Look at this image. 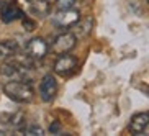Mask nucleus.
I'll return each instance as SVG.
<instances>
[{
	"label": "nucleus",
	"instance_id": "obj_1",
	"mask_svg": "<svg viewBox=\"0 0 149 136\" xmlns=\"http://www.w3.org/2000/svg\"><path fill=\"white\" fill-rule=\"evenodd\" d=\"M3 92L5 95L12 98V100L18 102V103H30L35 97V90L26 80H8L3 84Z\"/></svg>",
	"mask_w": 149,
	"mask_h": 136
},
{
	"label": "nucleus",
	"instance_id": "obj_2",
	"mask_svg": "<svg viewBox=\"0 0 149 136\" xmlns=\"http://www.w3.org/2000/svg\"><path fill=\"white\" fill-rule=\"evenodd\" d=\"M79 66L77 57L72 54L66 53V54H59V57L54 62V72L61 77H69L70 74H74L75 69Z\"/></svg>",
	"mask_w": 149,
	"mask_h": 136
},
{
	"label": "nucleus",
	"instance_id": "obj_3",
	"mask_svg": "<svg viewBox=\"0 0 149 136\" xmlns=\"http://www.w3.org/2000/svg\"><path fill=\"white\" fill-rule=\"evenodd\" d=\"M77 44V38L74 36V33L70 31H66V33H61L54 38L53 44H51V51L54 54H66V53H70L72 49L75 48Z\"/></svg>",
	"mask_w": 149,
	"mask_h": 136
},
{
	"label": "nucleus",
	"instance_id": "obj_4",
	"mask_svg": "<svg viewBox=\"0 0 149 136\" xmlns=\"http://www.w3.org/2000/svg\"><path fill=\"white\" fill-rule=\"evenodd\" d=\"M57 95V80L53 74H46L40 82V97L41 100L49 103Z\"/></svg>",
	"mask_w": 149,
	"mask_h": 136
},
{
	"label": "nucleus",
	"instance_id": "obj_5",
	"mask_svg": "<svg viewBox=\"0 0 149 136\" xmlns=\"http://www.w3.org/2000/svg\"><path fill=\"white\" fill-rule=\"evenodd\" d=\"M79 18H80V13L79 10L75 8L57 10V13L53 17V25L57 28H70Z\"/></svg>",
	"mask_w": 149,
	"mask_h": 136
},
{
	"label": "nucleus",
	"instance_id": "obj_6",
	"mask_svg": "<svg viewBox=\"0 0 149 136\" xmlns=\"http://www.w3.org/2000/svg\"><path fill=\"white\" fill-rule=\"evenodd\" d=\"M48 51H49V46L44 38L35 36V38L26 41V54L31 59H43V57H46Z\"/></svg>",
	"mask_w": 149,
	"mask_h": 136
},
{
	"label": "nucleus",
	"instance_id": "obj_7",
	"mask_svg": "<svg viewBox=\"0 0 149 136\" xmlns=\"http://www.w3.org/2000/svg\"><path fill=\"white\" fill-rule=\"evenodd\" d=\"M22 17H23V10L13 2H5L0 7V20L3 23H12L17 22V20H22Z\"/></svg>",
	"mask_w": 149,
	"mask_h": 136
},
{
	"label": "nucleus",
	"instance_id": "obj_8",
	"mask_svg": "<svg viewBox=\"0 0 149 136\" xmlns=\"http://www.w3.org/2000/svg\"><path fill=\"white\" fill-rule=\"evenodd\" d=\"M149 125V115L146 112H141V113H136L131 120H130V125H128V130L131 133H136V135H139L143 133L148 128Z\"/></svg>",
	"mask_w": 149,
	"mask_h": 136
},
{
	"label": "nucleus",
	"instance_id": "obj_9",
	"mask_svg": "<svg viewBox=\"0 0 149 136\" xmlns=\"http://www.w3.org/2000/svg\"><path fill=\"white\" fill-rule=\"evenodd\" d=\"M72 27H74V31H72V33H74L75 38H85V36L90 35V31H92V28H93V18L85 17L84 20L79 18Z\"/></svg>",
	"mask_w": 149,
	"mask_h": 136
},
{
	"label": "nucleus",
	"instance_id": "obj_10",
	"mask_svg": "<svg viewBox=\"0 0 149 136\" xmlns=\"http://www.w3.org/2000/svg\"><path fill=\"white\" fill-rule=\"evenodd\" d=\"M30 12L36 18H46L51 13V3L48 0H30Z\"/></svg>",
	"mask_w": 149,
	"mask_h": 136
},
{
	"label": "nucleus",
	"instance_id": "obj_11",
	"mask_svg": "<svg viewBox=\"0 0 149 136\" xmlns=\"http://www.w3.org/2000/svg\"><path fill=\"white\" fill-rule=\"evenodd\" d=\"M18 44L13 40H5L0 41V57H12L13 54H17Z\"/></svg>",
	"mask_w": 149,
	"mask_h": 136
},
{
	"label": "nucleus",
	"instance_id": "obj_12",
	"mask_svg": "<svg viewBox=\"0 0 149 136\" xmlns=\"http://www.w3.org/2000/svg\"><path fill=\"white\" fill-rule=\"evenodd\" d=\"M7 123H8L13 130H17V131H23V128H25V115L23 113H15V115L10 116Z\"/></svg>",
	"mask_w": 149,
	"mask_h": 136
},
{
	"label": "nucleus",
	"instance_id": "obj_13",
	"mask_svg": "<svg viewBox=\"0 0 149 136\" xmlns=\"http://www.w3.org/2000/svg\"><path fill=\"white\" fill-rule=\"evenodd\" d=\"M23 133H25V135H35V136H41V135H44V130L40 126V125H36V123H33V125H30V126H25V128H23Z\"/></svg>",
	"mask_w": 149,
	"mask_h": 136
},
{
	"label": "nucleus",
	"instance_id": "obj_14",
	"mask_svg": "<svg viewBox=\"0 0 149 136\" xmlns=\"http://www.w3.org/2000/svg\"><path fill=\"white\" fill-rule=\"evenodd\" d=\"M75 0H56V8L57 10H66V8H72Z\"/></svg>",
	"mask_w": 149,
	"mask_h": 136
},
{
	"label": "nucleus",
	"instance_id": "obj_15",
	"mask_svg": "<svg viewBox=\"0 0 149 136\" xmlns=\"http://www.w3.org/2000/svg\"><path fill=\"white\" fill-rule=\"evenodd\" d=\"M22 22H23V27L26 28V31H33L36 28V23L33 20H30L28 17H25V15L22 17Z\"/></svg>",
	"mask_w": 149,
	"mask_h": 136
},
{
	"label": "nucleus",
	"instance_id": "obj_16",
	"mask_svg": "<svg viewBox=\"0 0 149 136\" xmlns=\"http://www.w3.org/2000/svg\"><path fill=\"white\" fill-rule=\"evenodd\" d=\"M49 131H51V133H57V131H61V125H59L57 121H54L53 125L49 126Z\"/></svg>",
	"mask_w": 149,
	"mask_h": 136
}]
</instances>
